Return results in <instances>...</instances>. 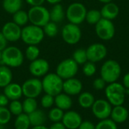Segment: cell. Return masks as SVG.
<instances>
[{
	"label": "cell",
	"instance_id": "obj_23",
	"mask_svg": "<svg viewBox=\"0 0 129 129\" xmlns=\"http://www.w3.org/2000/svg\"><path fill=\"white\" fill-rule=\"evenodd\" d=\"M28 116L30 121V125L33 127L43 125L46 121V116L45 113L42 110H39V109L28 114Z\"/></svg>",
	"mask_w": 129,
	"mask_h": 129
},
{
	"label": "cell",
	"instance_id": "obj_12",
	"mask_svg": "<svg viewBox=\"0 0 129 129\" xmlns=\"http://www.w3.org/2000/svg\"><path fill=\"white\" fill-rule=\"evenodd\" d=\"M112 109L113 107L110 102L104 99L95 100L91 107V110L94 116L100 120L110 118Z\"/></svg>",
	"mask_w": 129,
	"mask_h": 129
},
{
	"label": "cell",
	"instance_id": "obj_35",
	"mask_svg": "<svg viewBox=\"0 0 129 129\" xmlns=\"http://www.w3.org/2000/svg\"><path fill=\"white\" fill-rule=\"evenodd\" d=\"M95 129H118L117 124L114 122L111 119L100 120V122L95 125Z\"/></svg>",
	"mask_w": 129,
	"mask_h": 129
},
{
	"label": "cell",
	"instance_id": "obj_47",
	"mask_svg": "<svg viewBox=\"0 0 129 129\" xmlns=\"http://www.w3.org/2000/svg\"><path fill=\"white\" fill-rule=\"evenodd\" d=\"M62 0H45V2H47L48 3L51 4V5H56V4H60V2Z\"/></svg>",
	"mask_w": 129,
	"mask_h": 129
},
{
	"label": "cell",
	"instance_id": "obj_9",
	"mask_svg": "<svg viewBox=\"0 0 129 129\" xmlns=\"http://www.w3.org/2000/svg\"><path fill=\"white\" fill-rule=\"evenodd\" d=\"M95 32L99 39L108 41L115 35V26L112 20L101 18L95 24Z\"/></svg>",
	"mask_w": 129,
	"mask_h": 129
},
{
	"label": "cell",
	"instance_id": "obj_16",
	"mask_svg": "<svg viewBox=\"0 0 129 129\" xmlns=\"http://www.w3.org/2000/svg\"><path fill=\"white\" fill-rule=\"evenodd\" d=\"M61 122L67 129H78L82 122V118L79 113L73 110H69L64 113Z\"/></svg>",
	"mask_w": 129,
	"mask_h": 129
},
{
	"label": "cell",
	"instance_id": "obj_11",
	"mask_svg": "<svg viewBox=\"0 0 129 129\" xmlns=\"http://www.w3.org/2000/svg\"><path fill=\"white\" fill-rule=\"evenodd\" d=\"M21 87L23 95H24L26 98H36L42 94L43 91L42 80L36 77L26 80Z\"/></svg>",
	"mask_w": 129,
	"mask_h": 129
},
{
	"label": "cell",
	"instance_id": "obj_50",
	"mask_svg": "<svg viewBox=\"0 0 129 129\" xmlns=\"http://www.w3.org/2000/svg\"><path fill=\"white\" fill-rule=\"evenodd\" d=\"M2 51H0V62H2Z\"/></svg>",
	"mask_w": 129,
	"mask_h": 129
},
{
	"label": "cell",
	"instance_id": "obj_22",
	"mask_svg": "<svg viewBox=\"0 0 129 129\" xmlns=\"http://www.w3.org/2000/svg\"><path fill=\"white\" fill-rule=\"evenodd\" d=\"M65 15L66 13L64 12L63 8L60 4L54 5V6L49 11L50 20L56 23L61 22L64 19Z\"/></svg>",
	"mask_w": 129,
	"mask_h": 129
},
{
	"label": "cell",
	"instance_id": "obj_1",
	"mask_svg": "<svg viewBox=\"0 0 129 129\" xmlns=\"http://www.w3.org/2000/svg\"><path fill=\"white\" fill-rule=\"evenodd\" d=\"M105 94L110 104L115 106L122 105L126 96V88L117 82L110 83L105 88Z\"/></svg>",
	"mask_w": 129,
	"mask_h": 129
},
{
	"label": "cell",
	"instance_id": "obj_39",
	"mask_svg": "<svg viewBox=\"0 0 129 129\" xmlns=\"http://www.w3.org/2000/svg\"><path fill=\"white\" fill-rule=\"evenodd\" d=\"M54 104V96H52L51 94H45V95L42 96V98L41 99V105L42 106V107L50 108Z\"/></svg>",
	"mask_w": 129,
	"mask_h": 129
},
{
	"label": "cell",
	"instance_id": "obj_27",
	"mask_svg": "<svg viewBox=\"0 0 129 129\" xmlns=\"http://www.w3.org/2000/svg\"><path fill=\"white\" fill-rule=\"evenodd\" d=\"M30 126V121L27 114L23 113L17 116L14 121L15 129H29Z\"/></svg>",
	"mask_w": 129,
	"mask_h": 129
},
{
	"label": "cell",
	"instance_id": "obj_34",
	"mask_svg": "<svg viewBox=\"0 0 129 129\" xmlns=\"http://www.w3.org/2000/svg\"><path fill=\"white\" fill-rule=\"evenodd\" d=\"M63 114H64L63 110H62L60 108L56 107L54 108H52L49 111V113H48V118L53 122H61L62 119L63 117Z\"/></svg>",
	"mask_w": 129,
	"mask_h": 129
},
{
	"label": "cell",
	"instance_id": "obj_37",
	"mask_svg": "<svg viewBox=\"0 0 129 129\" xmlns=\"http://www.w3.org/2000/svg\"><path fill=\"white\" fill-rule=\"evenodd\" d=\"M96 71H97V67H96L95 63L88 60L85 63L83 64L82 72L85 76L88 77H91L95 74Z\"/></svg>",
	"mask_w": 129,
	"mask_h": 129
},
{
	"label": "cell",
	"instance_id": "obj_10",
	"mask_svg": "<svg viewBox=\"0 0 129 129\" xmlns=\"http://www.w3.org/2000/svg\"><path fill=\"white\" fill-rule=\"evenodd\" d=\"M61 36L67 44L76 45L81 39L82 32L79 25L69 23L62 28Z\"/></svg>",
	"mask_w": 129,
	"mask_h": 129
},
{
	"label": "cell",
	"instance_id": "obj_42",
	"mask_svg": "<svg viewBox=\"0 0 129 129\" xmlns=\"http://www.w3.org/2000/svg\"><path fill=\"white\" fill-rule=\"evenodd\" d=\"M8 41L7 39L5 38V36H3V34L2 33V32H0V51H3L5 48H6L8 46Z\"/></svg>",
	"mask_w": 129,
	"mask_h": 129
},
{
	"label": "cell",
	"instance_id": "obj_43",
	"mask_svg": "<svg viewBox=\"0 0 129 129\" xmlns=\"http://www.w3.org/2000/svg\"><path fill=\"white\" fill-rule=\"evenodd\" d=\"M26 2L31 7L34 6H41L44 4L45 0H25Z\"/></svg>",
	"mask_w": 129,
	"mask_h": 129
},
{
	"label": "cell",
	"instance_id": "obj_30",
	"mask_svg": "<svg viewBox=\"0 0 129 129\" xmlns=\"http://www.w3.org/2000/svg\"><path fill=\"white\" fill-rule=\"evenodd\" d=\"M102 18L101 11L97 9H91L87 11L85 20L91 25H95Z\"/></svg>",
	"mask_w": 129,
	"mask_h": 129
},
{
	"label": "cell",
	"instance_id": "obj_2",
	"mask_svg": "<svg viewBox=\"0 0 129 129\" xmlns=\"http://www.w3.org/2000/svg\"><path fill=\"white\" fill-rule=\"evenodd\" d=\"M24 60L22 51L16 46H8L2 51V63L12 68L20 67Z\"/></svg>",
	"mask_w": 129,
	"mask_h": 129
},
{
	"label": "cell",
	"instance_id": "obj_17",
	"mask_svg": "<svg viewBox=\"0 0 129 129\" xmlns=\"http://www.w3.org/2000/svg\"><path fill=\"white\" fill-rule=\"evenodd\" d=\"M82 90V82L73 77L63 81V91L70 95L74 96L80 94Z\"/></svg>",
	"mask_w": 129,
	"mask_h": 129
},
{
	"label": "cell",
	"instance_id": "obj_26",
	"mask_svg": "<svg viewBox=\"0 0 129 129\" xmlns=\"http://www.w3.org/2000/svg\"><path fill=\"white\" fill-rule=\"evenodd\" d=\"M22 4V0H3L2 7L7 13L13 14L21 9Z\"/></svg>",
	"mask_w": 129,
	"mask_h": 129
},
{
	"label": "cell",
	"instance_id": "obj_8",
	"mask_svg": "<svg viewBox=\"0 0 129 129\" xmlns=\"http://www.w3.org/2000/svg\"><path fill=\"white\" fill-rule=\"evenodd\" d=\"M79 70V65L73 58L62 60L56 68V73L63 80L75 77Z\"/></svg>",
	"mask_w": 129,
	"mask_h": 129
},
{
	"label": "cell",
	"instance_id": "obj_45",
	"mask_svg": "<svg viewBox=\"0 0 129 129\" xmlns=\"http://www.w3.org/2000/svg\"><path fill=\"white\" fill-rule=\"evenodd\" d=\"M8 99L4 94H0V107H6L8 104Z\"/></svg>",
	"mask_w": 129,
	"mask_h": 129
},
{
	"label": "cell",
	"instance_id": "obj_15",
	"mask_svg": "<svg viewBox=\"0 0 129 129\" xmlns=\"http://www.w3.org/2000/svg\"><path fill=\"white\" fill-rule=\"evenodd\" d=\"M50 65L45 59L37 58L36 60L31 61L29 66V73L35 77L39 78L45 76L48 73Z\"/></svg>",
	"mask_w": 129,
	"mask_h": 129
},
{
	"label": "cell",
	"instance_id": "obj_3",
	"mask_svg": "<svg viewBox=\"0 0 129 129\" xmlns=\"http://www.w3.org/2000/svg\"><path fill=\"white\" fill-rule=\"evenodd\" d=\"M42 89L45 94L54 97L63 91V80L57 73H47L42 80Z\"/></svg>",
	"mask_w": 129,
	"mask_h": 129
},
{
	"label": "cell",
	"instance_id": "obj_4",
	"mask_svg": "<svg viewBox=\"0 0 129 129\" xmlns=\"http://www.w3.org/2000/svg\"><path fill=\"white\" fill-rule=\"evenodd\" d=\"M45 34L42 27L30 24L26 25L21 30V39L28 45H37L44 39Z\"/></svg>",
	"mask_w": 129,
	"mask_h": 129
},
{
	"label": "cell",
	"instance_id": "obj_31",
	"mask_svg": "<svg viewBox=\"0 0 129 129\" xmlns=\"http://www.w3.org/2000/svg\"><path fill=\"white\" fill-rule=\"evenodd\" d=\"M45 36H47L50 38L55 37L58 33V26L56 23L49 21L42 27Z\"/></svg>",
	"mask_w": 129,
	"mask_h": 129
},
{
	"label": "cell",
	"instance_id": "obj_36",
	"mask_svg": "<svg viewBox=\"0 0 129 129\" xmlns=\"http://www.w3.org/2000/svg\"><path fill=\"white\" fill-rule=\"evenodd\" d=\"M8 110H10V112L12 115H14L16 116L23 113L22 103L20 102L18 100L11 101V102L9 104Z\"/></svg>",
	"mask_w": 129,
	"mask_h": 129
},
{
	"label": "cell",
	"instance_id": "obj_33",
	"mask_svg": "<svg viewBox=\"0 0 129 129\" xmlns=\"http://www.w3.org/2000/svg\"><path fill=\"white\" fill-rule=\"evenodd\" d=\"M40 54V50L36 45H28L25 51V56L28 60L33 61L39 58Z\"/></svg>",
	"mask_w": 129,
	"mask_h": 129
},
{
	"label": "cell",
	"instance_id": "obj_21",
	"mask_svg": "<svg viewBox=\"0 0 129 129\" xmlns=\"http://www.w3.org/2000/svg\"><path fill=\"white\" fill-rule=\"evenodd\" d=\"M54 104L63 111L68 110L72 107L73 101L70 95L61 92L54 97Z\"/></svg>",
	"mask_w": 129,
	"mask_h": 129
},
{
	"label": "cell",
	"instance_id": "obj_5",
	"mask_svg": "<svg viewBox=\"0 0 129 129\" xmlns=\"http://www.w3.org/2000/svg\"><path fill=\"white\" fill-rule=\"evenodd\" d=\"M122 69L119 63L114 60H108L104 63L101 69V77L110 84L116 82L119 78Z\"/></svg>",
	"mask_w": 129,
	"mask_h": 129
},
{
	"label": "cell",
	"instance_id": "obj_24",
	"mask_svg": "<svg viewBox=\"0 0 129 129\" xmlns=\"http://www.w3.org/2000/svg\"><path fill=\"white\" fill-rule=\"evenodd\" d=\"M13 73L10 67L2 65L0 66V88H5L12 82Z\"/></svg>",
	"mask_w": 129,
	"mask_h": 129
},
{
	"label": "cell",
	"instance_id": "obj_18",
	"mask_svg": "<svg viewBox=\"0 0 129 129\" xmlns=\"http://www.w3.org/2000/svg\"><path fill=\"white\" fill-rule=\"evenodd\" d=\"M128 111L125 107L122 105L115 106L112 109L110 118L116 124H120L125 122L128 119Z\"/></svg>",
	"mask_w": 129,
	"mask_h": 129
},
{
	"label": "cell",
	"instance_id": "obj_38",
	"mask_svg": "<svg viewBox=\"0 0 129 129\" xmlns=\"http://www.w3.org/2000/svg\"><path fill=\"white\" fill-rule=\"evenodd\" d=\"M11 113L6 107H0V125L8 124L11 118Z\"/></svg>",
	"mask_w": 129,
	"mask_h": 129
},
{
	"label": "cell",
	"instance_id": "obj_29",
	"mask_svg": "<svg viewBox=\"0 0 129 129\" xmlns=\"http://www.w3.org/2000/svg\"><path fill=\"white\" fill-rule=\"evenodd\" d=\"M23 105V113L26 114H29L37 110L38 108V103L36 100V98H26V99L22 103Z\"/></svg>",
	"mask_w": 129,
	"mask_h": 129
},
{
	"label": "cell",
	"instance_id": "obj_44",
	"mask_svg": "<svg viewBox=\"0 0 129 129\" xmlns=\"http://www.w3.org/2000/svg\"><path fill=\"white\" fill-rule=\"evenodd\" d=\"M49 129H67L62 122H53V124L48 128Z\"/></svg>",
	"mask_w": 129,
	"mask_h": 129
},
{
	"label": "cell",
	"instance_id": "obj_6",
	"mask_svg": "<svg viewBox=\"0 0 129 129\" xmlns=\"http://www.w3.org/2000/svg\"><path fill=\"white\" fill-rule=\"evenodd\" d=\"M28 16L31 24L42 28L50 21L49 11L42 5L31 7L28 11Z\"/></svg>",
	"mask_w": 129,
	"mask_h": 129
},
{
	"label": "cell",
	"instance_id": "obj_41",
	"mask_svg": "<svg viewBox=\"0 0 129 129\" xmlns=\"http://www.w3.org/2000/svg\"><path fill=\"white\" fill-rule=\"evenodd\" d=\"M78 129H95V125L90 121H82Z\"/></svg>",
	"mask_w": 129,
	"mask_h": 129
},
{
	"label": "cell",
	"instance_id": "obj_49",
	"mask_svg": "<svg viewBox=\"0 0 129 129\" xmlns=\"http://www.w3.org/2000/svg\"><path fill=\"white\" fill-rule=\"evenodd\" d=\"M100 2H102V3H104V4H107V3H109V2H111L112 0H98Z\"/></svg>",
	"mask_w": 129,
	"mask_h": 129
},
{
	"label": "cell",
	"instance_id": "obj_28",
	"mask_svg": "<svg viewBox=\"0 0 129 129\" xmlns=\"http://www.w3.org/2000/svg\"><path fill=\"white\" fill-rule=\"evenodd\" d=\"M13 22L17 24L18 26H25L29 22V16L28 12L23 10H19L18 11L13 14Z\"/></svg>",
	"mask_w": 129,
	"mask_h": 129
},
{
	"label": "cell",
	"instance_id": "obj_48",
	"mask_svg": "<svg viewBox=\"0 0 129 129\" xmlns=\"http://www.w3.org/2000/svg\"><path fill=\"white\" fill-rule=\"evenodd\" d=\"M31 129H49L48 127L45 126L44 125H39V126H34Z\"/></svg>",
	"mask_w": 129,
	"mask_h": 129
},
{
	"label": "cell",
	"instance_id": "obj_46",
	"mask_svg": "<svg viewBox=\"0 0 129 129\" xmlns=\"http://www.w3.org/2000/svg\"><path fill=\"white\" fill-rule=\"evenodd\" d=\"M123 85L124 87L126 88V89H128L129 90V73H126L124 77H123Z\"/></svg>",
	"mask_w": 129,
	"mask_h": 129
},
{
	"label": "cell",
	"instance_id": "obj_25",
	"mask_svg": "<svg viewBox=\"0 0 129 129\" xmlns=\"http://www.w3.org/2000/svg\"><path fill=\"white\" fill-rule=\"evenodd\" d=\"M94 101H95V98L91 93L85 91V92H82L79 94L78 102L81 107L84 109L91 108Z\"/></svg>",
	"mask_w": 129,
	"mask_h": 129
},
{
	"label": "cell",
	"instance_id": "obj_40",
	"mask_svg": "<svg viewBox=\"0 0 129 129\" xmlns=\"http://www.w3.org/2000/svg\"><path fill=\"white\" fill-rule=\"evenodd\" d=\"M106 84H107V82L104 81V79H102L101 77H100V78H97L94 80L93 87L96 90H103L105 88Z\"/></svg>",
	"mask_w": 129,
	"mask_h": 129
},
{
	"label": "cell",
	"instance_id": "obj_7",
	"mask_svg": "<svg viewBox=\"0 0 129 129\" xmlns=\"http://www.w3.org/2000/svg\"><path fill=\"white\" fill-rule=\"evenodd\" d=\"M87 9L85 6L80 2H73L70 4L66 11V17L70 23L79 25L85 20Z\"/></svg>",
	"mask_w": 129,
	"mask_h": 129
},
{
	"label": "cell",
	"instance_id": "obj_19",
	"mask_svg": "<svg viewBox=\"0 0 129 129\" xmlns=\"http://www.w3.org/2000/svg\"><path fill=\"white\" fill-rule=\"evenodd\" d=\"M4 94L8 98V100H19L23 95L22 87L17 83L11 82L4 88Z\"/></svg>",
	"mask_w": 129,
	"mask_h": 129
},
{
	"label": "cell",
	"instance_id": "obj_20",
	"mask_svg": "<svg viewBox=\"0 0 129 129\" xmlns=\"http://www.w3.org/2000/svg\"><path fill=\"white\" fill-rule=\"evenodd\" d=\"M102 18L113 20L117 17L119 14V8L118 5L113 2H109L105 4L101 10Z\"/></svg>",
	"mask_w": 129,
	"mask_h": 129
},
{
	"label": "cell",
	"instance_id": "obj_14",
	"mask_svg": "<svg viewBox=\"0 0 129 129\" xmlns=\"http://www.w3.org/2000/svg\"><path fill=\"white\" fill-rule=\"evenodd\" d=\"M21 27L14 23L9 21L5 23L2 29V33L8 42H17L21 38Z\"/></svg>",
	"mask_w": 129,
	"mask_h": 129
},
{
	"label": "cell",
	"instance_id": "obj_13",
	"mask_svg": "<svg viewBox=\"0 0 129 129\" xmlns=\"http://www.w3.org/2000/svg\"><path fill=\"white\" fill-rule=\"evenodd\" d=\"M86 53L88 61L97 63L106 57L107 54V49L103 44L94 43L86 49Z\"/></svg>",
	"mask_w": 129,
	"mask_h": 129
},
{
	"label": "cell",
	"instance_id": "obj_32",
	"mask_svg": "<svg viewBox=\"0 0 129 129\" xmlns=\"http://www.w3.org/2000/svg\"><path fill=\"white\" fill-rule=\"evenodd\" d=\"M73 59L78 65H82L88 61L86 50L83 48H79L76 50L73 54Z\"/></svg>",
	"mask_w": 129,
	"mask_h": 129
}]
</instances>
